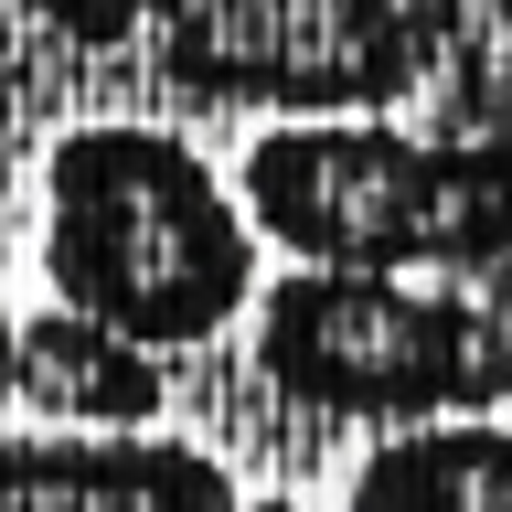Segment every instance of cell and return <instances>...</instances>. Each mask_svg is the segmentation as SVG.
Segmentation results:
<instances>
[{"label":"cell","instance_id":"1","mask_svg":"<svg viewBox=\"0 0 512 512\" xmlns=\"http://www.w3.org/2000/svg\"><path fill=\"white\" fill-rule=\"evenodd\" d=\"M43 288L128 352H192L256 299V235L214 160L171 128H64L43 150Z\"/></svg>","mask_w":512,"mask_h":512},{"label":"cell","instance_id":"2","mask_svg":"<svg viewBox=\"0 0 512 512\" xmlns=\"http://www.w3.org/2000/svg\"><path fill=\"white\" fill-rule=\"evenodd\" d=\"M22 11L182 96L278 118H384L470 32H491V0H22Z\"/></svg>","mask_w":512,"mask_h":512},{"label":"cell","instance_id":"3","mask_svg":"<svg viewBox=\"0 0 512 512\" xmlns=\"http://www.w3.org/2000/svg\"><path fill=\"white\" fill-rule=\"evenodd\" d=\"M235 214L320 278H438L502 299L491 139H416L384 118H278L235 160Z\"/></svg>","mask_w":512,"mask_h":512},{"label":"cell","instance_id":"4","mask_svg":"<svg viewBox=\"0 0 512 512\" xmlns=\"http://www.w3.org/2000/svg\"><path fill=\"white\" fill-rule=\"evenodd\" d=\"M246 310H256V374L310 416L448 427V416H491L512 384L502 299H480V288L288 267Z\"/></svg>","mask_w":512,"mask_h":512},{"label":"cell","instance_id":"5","mask_svg":"<svg viewBox=\"0 0 512 512\" xmlns=\"http://www.w3.org/2000/svg\"><path fill=\"white\" fill-rule=\"evenodd\" d=\"M246 491L182 438H0V512H235Z\"/></svg>","mask_w":512,"mask_h":512},{"label":"cell","instance_id":"6","mask_svg":"<svg viewBox=\"0 0 512 512\" xmlns=\"http://www.w3.org/2000/svg\"><path fill=\"white\" fill-rule=\"evenodd\" d=\"M0 406L43 416L54 438H150L160 363L107 342V331H86V320H64V310H32V320L0 331Z\"/></svg>","mask_w":512,"mask_h":512},{"label":"cell","instance_id":"7","mask_svg":"<svg viewBox=\"0 0 512 512\" xmlns=\"http://www.w3.org/2000/svg\"><path fill=\"white\" fill-rule=\"evenodd\" d=\"M352 512H512V438L491 416L395 427L352 470Z\"/></svg>","mask_w":512,"mask_h":512},{"label":"cell","instance_id":"8","mask_svg":"<svg viewBox=\"0 0 512 512\" xmlns=\"http://www.w3.org/2000/svg\"><path fill=\"white\" fill-rule=\"evenodd\" d=\"M0 331H11V320H0Z\"/></svg>","mask_w":512,"mask_h":512}]
</instances>
